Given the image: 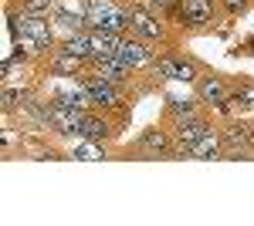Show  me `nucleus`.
Segmentation results:
<instances>
[{"label": "nucleus", "instance_id": "nucleus-1", "mask_svg": "<svg viewBox=\"0 0 254 226\" xmlns=\"http://www.w3.org/2000/svg\"><path fill=\"white\" fill-rule=\"evenodd\" d=\"M7 24H10V34H14L17 41H20V38L34 41L41 51H44V47H51V31H55V24H48V17L27 14V10L17 17V14L10 10V14H7Z\"/></svg>", "mask_w": 254, "mask_h": 226}, {"label": "nucleus", "instance_id": "nucleus-2", "mask_svg": "<svg viewBox=\"0 0 254 226\" xmlns=\"http://www.w3.org/2000/svg\"><path fill=\"white\" fill-rule=\"evenodd\" d=\"M173 17L190 27V31H200L207 24H214V0H176Z\"/></svg>", "mask_w": 254, "mask_h": 226}, {"label": "nucleus", "instance_id": "nucleus-3", "mask_svg": "<svg viewBox=\"0 0 254 226\" xmlns=\"http://www.w3.org/2000/svg\"><path fill=\"white\" fill-rule=\"evenodd\" d=\"M81 118H85L81 108H68V105H58V101H48V129L51 132L64 135V138H71V135L81 138Z\"/></svg>", "mask_w": 254, "mask_h": 226}, {"label": "nucleus", "instance_id": "nucleus-4", "mask_svg": "<svg viewBox=\"0 0 254 226\" xmlns=\"http://www.w3.org/2000/svg\"><path fill=\"white\" fill-rule=\"evenodd\" d=\"M173 122V142L180 145V152H187L193 142H200L203 135H210V125L200 118V115H183V118H170Z\"/></svg>", "mask_w": 254, "mask_h": 226}, {"label": "nucleus", "instance_id": "nucleus-5", "mask_svg": "<svg viewBox=\"0 0 254 226\" xmlns=\"http://www.w3.org/2000/svg\"><path fill=\"white\" fill-rule=\"evenodd\" d=\"M153 71L166 81H196V64L187 61V57H176V54H163L153 61Z\"/></svg>", "mask_w": 254, "mask_h": 226}, {"label": "nucleus", "instance_id": "nucleus-6", "mask_svg": "<svg viewBox=\"0 0 254 226\" xmlns=\"http://www.w3.org/2000/svg\"><path fill=\"white\" fill-rule=\"evenodd\" d=\"M85 88H88V98L92 105H102V108H122L126 94H122V85H112V81H102V78H85Z\"/></svg>", "mask_w": 254, "mask_h": 226}, {"label": "nucleus", "instance_id": "nucleus-7", "mask_svg": "<svg viewBox=\"0 0 254 226\" xmlns=\"http://www.w3.org/2000/svg\"><path fill=\"white\" fill-rule=\"evenodd\" d=\"M220 142H224V152H227V155H248V152L254 149L251 129L241 125V122H227L224 132H220Z\"/></svg>", "mask_w": 254, "mask_h": 226}, {"label": "nucleus", "instance_id": "nucleus-8", "mask_svg": "<svg viewBox=\"0 0 254 226\" xmlns=\"http://www.w3.org/2000/svg\"><path fill=\"white\" fill-rule=\"evenodd\" d=\"M116 57L122 61V64H129V68H139V64H153V51H149L142 41H129V38L119 41Z\"/></svg>", "mask_w": 254, "mask_h": 226}, {"label": "nucleus", "instance_id": "nucleus-9", "mask_svg": "<svg viewBox=\"0 0 254 226\" xmlns=\"http://www.w3.org/2000/svg\"><path fill=\"white\" fill-rule=\"evenodd\" d=\"M92 68L102 81H112V85H126L129 81V64H122L119 57H92Z\"/></svg>", "mask_w": 254, "mask_h": 226}, {"label": "nucleus", "instance_id": "nucleus-10", "mask_svg": "<svg viewBox=\"0 0 254 226\" xmlns=\"http://www.w3.org/2000/svg\"><path fill=\"white\" fill-rule=\"evenodd\" d=\"M129 31L142 41H159L163 38V24L153 17V10H132V27H129Z\"/></svg>", "mask_w": 254, "mask_h": 226}, {"label": "nucleus", "instance_id": "nucleus-11", "mask_svg": "<svg viewBox=\"0 0 254 226\" xmlns=\"http://www.w3.org/2000/svg\"><path fill=\"white\" fill-rule=\"evenodd\" d=\"M139 149L149 152V155H173V142H170V135H166V132L149 129V132L139 138Z\"/></svg>", "mask_w": 254, "mask_h": 226}, {"label": "nucleus", "instance_id": "nucleus-12", "mask_svg": "<svg viewBox=\"0 0 254 226\" xmlns=\"http://www.w3.org/2000/svg\"><path fill=\"white\" fill-rule=\"evenodd\" d=\"M187 155H193V159H220L224 155V142H220L217 132H210V135H203L200 142H193L187 149Z\"/></svg>", "mask_w": 254, "mask_h": 226}, {"label": "nucleus", "instance_id": "nucleus-13", "mask_svg": "<svg viewBox=\"0 0 254 226\" xmlns=\"http://www.w3.org/2000/svg\"><path fill=\"white\" fill-rule=\"evenodd\" d=\"M61 51H64V54H75V57H85V61H92V31H78V34L64 38Z\"/></svg>", "mask_w": 254, "mask_h": 226}, {"label": "nucleus", "instance_id": "nucleus-14", "mask_svg": "<svg viewBox=\"0 0 254 226\" xmlns=\"http://www.w3.org/2000/svg\"><path fill=\"white\" fill-rule=\"evenodd\" d=\"M109 135H112V125H109L105 118L85 112V118H81V138H95V142H102V138H109Z\"/></svg>", "mask_w": 254, "mask_h": 226}, {"label": "nucleus", "instance_id": "nucleus-15", "mask_svg": "<svg viewBox=\"0 0 254 226\" xmlns=\"http://www.w3.org/2000/svg\"><path fill=\"white\" fill-rule=\"evenodd\" d=\"M196 91H200L203 101H210V105H220V101H227V98H231V91L224 88V81H220V78H203V81L196 85Z\"/></svg>", "mask_w": 254, "mask_h": 226}, {"label": "nucleus", "instance_id": "nucleus-16", "mask_svg": "<svg viewBox=\"0 0 254 226\" xmlns=\"http://www.w3.org/2000/svg\"><path fill=\"white\" fill-rule=\"evenodd\" d=\"M81 61H85V57H75V54H64V51H55L51 71H58V75H78V71H81Z\"/></svg>", "mask_w": 254, "mask_h": 226}, {"label": "nucleus", "instance_id": "nucleus-17", "mask_svg": "<svg viewBox=\"0 0 254 226\" xmlns=\"http://www.w3.org/2000/svg\"><path fill=\"white\" fill-rule=\"evenodd\" d=\"M20 10L38 14V17H48V14L58 10V0H20Z\"/></svg>", "mask_w": 254, "mask_h": 226}, {"label": "nucleus", "instance_id": "nucleus-18", "mask_svg": "<svg viewBox=\"0 0 254 226\" xmlns=\"http://www.w3.org/2000/svg\"><path fill=\"white\" fill-rule=\"evenodd\" d=\"M71 155H75V159H105V149L98 145L95 138H88V142L75 145V149H71Z\"/></svg>", "mask_w": 254, "mask_h": 226}, {"label": "nucleus", "instance_id": "nucleus-19", "mask_svg": "<svg viewBox=\"0 0 254 226\" xmlns=\"http://www.w3.org/2000/svg\"><path fill=\"white\" fill-rule=\"evenodd\" d=\"M231 105L237 108H254V85H241L231 91Z\"/></svg>", "mask_w": 254, "mask_h": 226}, {"label": "nucleus", "instance_id": "nucleus-20", "mask_svg": "<svg viewBox=\"0 0 254 226\" xmlns=\"http://www.w3.org/2000/svg\"><path fill=\"white\" fill-rule=\"evenodd\" d=\"M27 101V91L24 88H10V85H3V108L7 112H14L17 105H24Z\"/></svg>", "mask_w": 254, "mask_h": 226}, {"label": "nucleus", "instance_id": "nucleus-21", "mask_svg": "<svg viewBox=\"0 0 254 226\" xmlns=\"http://www.w3.org/2000/svg\"><path fill=\"white\" fill-rule=\"evenodd\" d=\"M166 112H170V118H183V115H196V108H193V101H176V98H170Z\"/></svg>", "mask_w": 254, "mask_h": 226}, {"label": "nucleus", "instance_id": "nucleus-22", "mask_svg": "<svg viewBox=\"0 0 254 226\" xmlns=\"http://www.w3.org/2000/svg\"><path fill=\"white\" fill-rule=\"evenodd\" d=\"M224 3V10L234 17V14H244V7H248V0H220Z\"/></svg>", "mask_w": 254, "mask_h": 226}, {"label": "nucleus", "instance_id": "nucleus-23", "mask_svg": "<svg viewBox=\"0 0 254 226\" xmlns=\"http://www.w3.org/2000/svg\"><path fill=\"white\" fill-rule=\"evenodd\" d=\"M146 3V10H173L176 0H142Z\"/></svg>", "mask_w": 254, "mask_h": 226}, {"label": "nucleus", "instance_id": "nucleus-24", "mask_svg": "<svg viewBox=\"0 0 254 226\" xmlns=\"http://www.w3.org/2000/svg\"><path fill=\"white\" fill-rule=\"evenodd\" d=\"M248 129H251V142H254V122H251V125H248Z\"/></svg>", "mask_w": 254, "mask_h": 226}]
</instances>
